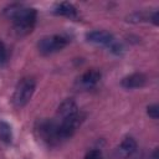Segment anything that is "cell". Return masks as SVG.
Returning <instances> with one entry per match:
<instances>
[{
    "label": "cell",
    "instance_id": "8",
    "mask_svg": "<svg viewBox=\"0 0 159 159\" xmlns=\"http://www.w3.org/2000/svg\"><path fill=\"white\" fill-rule=\"evenodd\" d=\"M147 82V77L140 73V72H135V73H132L127 77H124L120 82V84L127 88V89H132V88H139V87H143Z\"/></svg>",
    "mask_w": 159,
    "mask_h": 159
},
{
    "label": "cell",
    "instance_id": "13",
    "mask_svg": "<svg viewBox=\"0 0 159 159\" xmlns=\"http://www.w3.org/2000/svg\"><path fill=\"white\" fill-rule=\"evenodd\" d=\"M147 113L149 117H152L153 119H157L158 116H159V107L157 104H152L147 108Z\"/></svg>",
    "mask_w": 159,
    "mask_h": 159
},
{
    "label": "cell",
    "instance_id": "1",
    "mask_svg": "<svg viewBox=\"0 0 159 159\" xmlns=\"http://www.w3.org/2000/svg\"><path fill=\"white\" fill-rule=\"evenodd\" d=\"M5 15L12 20L14 30L20 36L31 32L36 22V10L22 4H11L5 9Z\"/></svg>",
    "mask_w": 159,
    "mask_h": 159
},
{
    "label": "cell",
    "instance_id": "5",
    "mask_svg": "<svg viewBox=\"0 0 159 159\" xmlns=\"http://www.w3.org/2000/svg\"><path fill=\"white\" fill-rule=\"evenodd\" d=\"M86 39L89 42H93V43H97V45H103V46H107L108 48H111L113 46V43L117 41L113 37L112 34H109L108 31H104V30L91 31L86 35Z\"/></svg>",
    "mask_w": 159,
    "mask_h": 159
},
{
    "label": "cell",
    "instance_id": "4",
    "mask_svg": "<svg viewBox=\"0 0 159 159\" xmlns=\"http://www.w3.org/2000/svg\"><path fill=\"white\" fill-rule=\"evenodd\" d=\"M68 39L62 35H51V36H45L40 39L37 42V48L42 55H50L53 52H57L62 50L67 43Z\"/></svg>",
    "mask_w": 159,
    "mask_h": 159
},
{
    "label": "cell",
    "instance_id": "12",
    "mask_svg": "<svg viewBox=\"0 0 159 159\" xmlns=\"http://www.w3.org/2000/svg\"><path fill=\"white\" fill-rule=\"evenodd\" d=\"M9 61V52H7V48L5 46V43L0 40V67L5 66Z\"/></svg>",
    "mask_w": 159,
    "mask_h": 159
},
{
    "label": "cell",
    "instance_id": "14",
    "mask_svg": "<svg viewBox=\"0 0 159 159\" xmlns=\"http://www.w3.org/2000/svg\"><path fill=\"white\" fill-rule=\"evenodd\" d=\"M84 159H101V153H99V150L93 149V150H91L86 154Z\"/></svg>",
    "mask_w": 159,
    "mask_h": 159
},
{
    "label": "cell",
    "instance_id": "7",
    "mask_svg": "<svg viewBox=\"0 0 159 159\" xmlns=\"http://www.w3.org/2000/svg\"><path fill=\"white\" fill-rule=\"evenodd\" d=\"M76 114H78V107H77L76 102L73 99H71V98L65 99L60 104V107L57 109V117H58L60 120L71 118V117H73Z\"/></svg>",
    "mask_w": 159,
    "mask_h": 159
},
{
    "label": "cell",
    "instance_id": "3",
    "mask_svg": "<svg viewBox=\"0 0 159 159\" xmlns=\"http://www.w3.org/2000/svg\"><path fill=\"white\" fill-rule=\"evenodd\" d=\"M36 132L39 137L50 145L60 143L58 138V124L55 120L42 119L36 124Z\"/></svg>",
    "mask_w": 159,
    "mask_h": 159
},
{
    "label": "cell",
    "instance_id": "9",
    "mask_svg": "<svg viewBox=\"0 0 159 159\" xmlns=\"http://www.w3.org/2000/svg\"><path fill=\"white\" fill-rule=\"evenodd\" d=\"M137 150V142L132 137H127L119 144L117 149V154L122 158H130Z\"/></svg>",
    "mask_w": 159,
    "mask_h": 159
},
{
    "label": "cell",
    "instance_id": "10",
    "mask_svg": "<svg viewBox=\"0 0 159 159\" xmlns=\"http://www.w3.org/2000/svg\"><path fill=\"white\" fill-rule=\"evenodd\" d=\"M53 12L57 14V15H61V16L70 17V19H77V16H78L76 7L72 4L67 2V1H63V2L57 4L53 7Z\"/></svg>",
    "mask_w": 159,
    "mask_h": 159
},
{
    "label": "cell",
    "instance_id": "11",
    "mask_svg": "<svg viewBox=\"0 0 159 159\" xmlns=\"http://www.w3.org/2000/svg\"><path fill=\"white\" fill-rule=\"evenodd\" d=\"M0 140L9 144L12 140V130L9 123L5 120H0Z\"/></svg>",
    "mask_w": 159,
    "mask_h": 159
},
{
    "label": "cell",
    "instance_id": "6",
    "mask_svg": "<svg viewBox=\"0 0 159 159\" xmlns=\"http://www.w3.org/2000/svg\"><path fill=\"white\" fill-rule=\"evenodd\" d=\"M99 80H101V72L96 68H92V70H88L84 73H82L81 77H78L77 86L83 89H89V88L94 87L99 82Z\"/></svg>",
    "mask_w": 159,
    "mask_h": 159
},
{
    "label": "cell",
    "instance_id": "2",
    "mask_svg": "<svg viewBox=\"0 0 159 159\" xmlns=\"http://www.w3.org/2000/svg\"><path fill=\"white\" fill-rule=\"evenodd\" d=\"M36 88V82L32 77H24L16 84L12 96V103L16 108H21L31 99Z\"/></svg>",
    "mask_w": 159,
    "mask_h": 159
},
{
    "label": "cell",
    "instance_id": "15",
    "mask_svg": "<svg viewBox=\"0 0 159 159\" xmlns=\"http://www.w3.org/2000/svg\"><path fill=\"white\" fill-rule=\"evenodd\" d=\"M153 159H158V149L154 150V153H153Z\"/></svg>",
    "mask_w": 159,
    "mask_h": 159
}]
</instances>
